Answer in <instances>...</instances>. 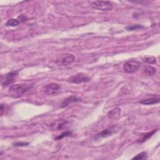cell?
<instances>
[{
	"instance_id": "obj_22",
	"label": "cell",
	"mask_w": 160,
	"mask_h": 160,
	"mask_svg": "<svg viewBox=\"0 0 160 160\" xmlns=\"http://www.w3.org/2000/svg\"><path fill=\"white\" fill-rule=\"evenodd\" d=\"M131 3H139V4H146V3H148V1H130Z\"/></svg>"
},
{
	"instance_id": "obj_15",
	"label": "cell",
	"mask_w": 160,
	"mask_h": 160,
	"mask_svg": "<svg viewBox=\"0 0 160 160\" xmlns=\"http://www.w3.org/2000/svg\"><path fill=\"white\" fill-rule=\"evenodd\" d=\"M143 61L148 64H155L156 63V58L154 56H145L142 58Z\"/></svg>"
},
{
	"instance_id": "obj_2",
	"label": "cell",
	"mask_w": 160,
	"mask_h": 160,
	"mask_svg": "<svg viewBox=\"0 0 160 160\" xmlns=\"http://www.w3.org/2000/svg\"><path fill=\"white\" fill-rule=\"evenodd\" d=\"M75 56L72 54H62L58 55L56 58V63L59 66H69L75 61Z\"/></svg>"
},
{
	"instance_id": "obj_17",
	"label": "cell",
	"mask_w": 160,
	"mask_h": 160,
	"mask_svg": "<svg viewBox=\"0 0 160 160\" xmlns=\"http://www.w3.org/2000/svg\"><path fill=\"white\" fill-rule=\"evenodd\" d=\"M144 27L142 25L140 24H135V25H131V26H127L126 29L128 30V31H133V30H136L138 29H143Z\"/></svg>"
},
{
	"instance_id": "obj_1",
	"label": "cell",
	"mask_w": 160,
	"mask_h": 160,
	"mask_svg": "<svg viewBox=\"0 0 160 160\" xmlns=\"http://www.w3.org/2000/svg\"><path fill=\"white\" fill-rule=\"evenodd\" d=\"M30 86L25 84H16L12 85L9 88V93L13 98H19L26 93Z\"/></svg>"
},
{
	"instance_id": "obj_9",
	"label": "cell",
	"mask_w": 160,
	"mask_h": 160,
	"mask_svg": "<svg viewBox=\"0 0 160 160\" xmlns=\"http://www.w3.org/2000/svg\"><path fill=\"white\" fill-rule=\"evenodd\" d=\"M120 115H121V109L119 108H115L111 109L108 113V116L109 119L111 120L118 119L119 118Z\"/></svg>"
},
{
	"instance_id": "obj_19",
	"label": "cell",
	"mask_w": 160,
	"mask_h": 160,
	"mask_svg": "<svg viewBox=\"0 0 160 160\" xmlns=\"http://www.w3.org/2000/svg\"><path fill=\"white\" fill-rule=\"evenodd\" d=\"M72 134V132L71 131H67L66 132H64L63 133L61 134H60L59 136H57L56 138H55L54 139L55 140H60L61 139L64 138V137H66V136H69V135H71Z\"/></svg>"
},
{
	"instance_id": "obj_20",
	"label": "cell",
	"mask_w": 160,
	"mask_h": 160,
	"mask_svg": "<svg viewBox=\"0 0 160 160\" xmlns=\"http://www.w3.org/2000/svg\"><path fill=\"white\" fill-rule=\"evenodd\" d=\"M13 146H27L28 144V143H25V142H16L13 144Z\"/></svg>"
},
{
	"instance_id": "obj_23",
	"label": "cell",
	"mask_w": 160,
	"mask_h": 160,
	"mask_svg": "<svg viewBox=\"0 0 160 160\" xmlns=\"http://www.w3.org/2000/svg\"><path fill=\"white\" fill-rule=\"evenodd\" d=\"M4 106L3 104H1V115L3 116V113H4Z\"/></svg>"
},
{
	"instance_id": "obj_7",
	"label": "cell",
	"mask_w": 160,
	"mask_h": 160,
	"mask_svg": "<svg viewBox=\"0 0 160 160\" xmlns=\"http://www.w3.org/2000/svg\"><path fill=\"white\" fill-rule=\"evenodd\" d=\"M61 86L57 83H50L46 84L42 88V91L47 95L56 94L60 91Z\"/></svg>"
},
{
	"instance_id": "obj_4",
	"label": "cell",
	"mask_w": 160,
	"mask_h": 160,
	"mask_svg": "<svg viewBox=\"0 0 160 160\" xmlns=\"http://www.w3.org/2000/svg\"><path fill=\"white\" fill-rule=\"evenodd\" d=\"M141 65V64L139 61L130 60L124 64L123 68L124 71L127 73H134L138 71Z\"/></svg>"
},
{
	"instance_id": "obj_6",
	"label": "cell",
	"mask_w": 160,
	"mask_h": 160,
	"mask_svg": "<svg viewBox=\"0 0 160 160\" xmlns=\"http://www.w3.org/2000/svg\"><path fill=\"white\" fill-rule=\"evenodd\" d=\"M91 6L93 8L101 11H111L113 8V4L109 1H95L91 2Z\"/></svg>"
},
{
	"instance_id": "obj_8",
	"label": "cell",
	"mask_w": 160,
	"mask_h": 160,
	"mask_svg": "<svg viewBox=\"0 0 160 160\" xmlns=\"http://www.w3.org/2000/svg\"><path fill=\"white\" fill-rule=\"evenodd\" d=\"M139 103L145 104V105H151L158 103L159 102V95L152 94L150 97L142 99L139 101Z\"/></svg>"
},
{
	"instance_id": "obj_10",
	"label": "cell",
	"mask_w": 160,
	"mask_h": 160,
	"mask_svg": "<svg viewBox=\"0 0 160 160\" xmlns=\"http://www.w3.org/2000/svg\"><path fill=\"white\" fill-rule=\"evenodd\" d=\"M81 101V99H79V98H77L76 96H69V97H68V98L65 99L64 100H63V101L61 103V108L66 107V106H68V105L69 104H71L72 103L78 102V101Z\"/></svg>"
},
{
	"instance_id": "obj_12",
	"label": "cell",
	"mask_w": 160,
	"mask_h": 160,
	"mask_svg": "<svg viewBox=\"0 0 160 160\" xmlns=\"http://www.w3.org/2000/svg\"><path fill=\"white\" fill-rule=\"evenodd\" d=\"M157 130L158 129H153V131H151L143 134L141 136V138L138 139V141L139 143H143L145 141H146L147 139H148L149 138H151L153 135L157 131Z\"/></svg>"
},
{
	"instance_id": "obj_14",
	"label": "cell",
	"mask_w": 160,
	"mask_h": 160,
	"mask_svg": "<svg viewBox=\"0 0 160 160\" xmlns=\"http://www.w3.org/2000/svg\"><path fill=\"white\" fill-rule=\"evenodd\" d=\"M111 130L109 129H106L103 130L99 134L96 135V138H106L111 134Z\"/></svg>"
},
{
	"instance_id": "obj_18",
	"label": "cell",
	"mask_w": 160,
	"mask_h": 160,
	"mask_svg": "<svg viewBox=\"0 0 160 160\" xmlns=\"http://www.w3.org/2000/svg\"><path fill=\"white\" fill-rule=\"evenodd\" d=\"M147 153L146 152H141L134 156L133 159H146Z\"/></svg>"
},
{
	"instance_id": "obj_3",
	"label": "cell",
	"mask_w": 160,
	"mask_h": 160,
	"mask_svg": "<svg viewBox=\"0 0 160 160\" xmlns=\"http://www.w3.org/2000/svg\"><path fill=\"white\" fill-rule=\"evenodd\" d=\"M90 81V78L84 73H80L70 76L67 79V81L70 83L80 84L83 83H87Z\"/></svg>"
},
{
	"instance_id": "obj_5",
	"label": "cell",
	"mask_w": 160,
	"mask_h": 160,
	"mask_svg": "<svg viewBox=\"0 0 160 160\" xmlns=\"http://www.w3.org/2000/svg\"><path fill=\"white\" fill-rule=\"evenodd\" d=\"M19 73V71H13L6 74L4 76L1 77V84L2 86L6 87L8 85L11 84L15 81V79L17 78Z\"/></svg>"
},
{
	"instance_id": "obj_13",
	"label": "cell",
	"mask_w": 160,
	"mask_h": 160,
	"mask_svg": "<svg viewBox=\"0 0 160 160\" xmlns=\"http://www.w3.org/2000/svg\"><path fill=\"white\" fill-rule=\"evenodd\" d=\"M67 124V122L66 121H55L54 123L52 124V128L53 129H57L59 130L64 128Z\"/></svg>"
},
{
	"instance_id": "obj_16",
	"label": "cell",
	"mask_w": 160,
	"mask_h": 160,
	"mask_svg": "<svg viewBox=\"0 0 160 160\" xmlns=\"http://www.w3.org/2000/svg\"><path fill=\"white\" fill-rule=\"evenodd\" d=\"M19 24V21L16 19H10L6 22V25L7 26H16Z\"/></svg>"
},
{
	"instance_id": "obj_21",
	"label": "cell",
	"mask_w": 160,
	"mask_h": 160,
	"mask_svg": "<svg viewBox=\"0 0 160 160\" xmlns=\"http://www.w3.org/2000/svg\"><path fill=\"white\" fill-rule=\"evenodd\" d=\"M27 17L26 16H24V15L23 14H21V15H20L19 16H18V21L20 22V21H22V22H24L25 21H27Z\"/></svg>"
},
{
	"instance_id": "obj_11",
	"label": "cell",
	"mask_w": 160,
	"mask_h": 160,
	"mask_svg": "<svg viewBox=\"0 0 160 160\" xmlns=\"http://www.w3.org/2000/svg\"><path fill=\"white\" fill-rule=\"evenodd\" d=\"M156 73V69L152 66H146L143 70V73L148 76H153Z\"/></svg>"
}]
</instances>
